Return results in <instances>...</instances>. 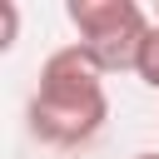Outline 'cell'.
I'll return each mask as SVG.
<instances>
[{
    "mask_svg": "<svg viewBox=\"0 0 159 159\" xmlns=\"http://www.w3.org/2000/svg\"><path fill=\"white\" fill-rule=\"evenodd\" d=\"M154 20H159V10H154Z\"/></svg>",
    "mask_w": 159,
    "mask_h": 159,
    "instance_id": "6",
    "label": "cell"
},
{
    "mask_svg": "<svg viewBox=\"0 0 159 159\" xmlns=\"http://www.w3.org/2000/svg\"><path fill=\"white\" fill-rule=\"evenodd\" d=\"M25 119H30V134L50 149H80L104 129V119H109L104 70L94 65V55L80 40L45 55Z\"/></svg>",
    "mask_w": 159,
    "mask_h": 159,
    "instance_id": "1",
    "label": "cell"
},
{
    "mask_svg": "<svg viewBox=\"0 0 159 159\" xmlns=\"http://www.w3.org/2000/svg\"><path fill=\"white\" fill-rule=\"evenodd\" d=\"M134 159H159V149H144V154H134Z\"/></svg>",
    "mask_w": 159,
    "mask_h": 159,
    "instance_id": "5",
    "label": "cell"
},
{
    "mask_svg": "<svg viewBox=\"0 0 159 159\" xmlns=\"http://www.w3.org/2000/svg\"><path fill=\"white\" fill-rule=\"evenodd\" d=\"M65 15L80 30V45L94 55V65L104 75L134 70L139 65V50H144V35L154 25L134 0H70Z\"/></svg>",
    "mask_w": 159,
    "mask_h": 159,
    "instance_id": "2",
    "label": "cell"
},
{
    "mask_svg": "<svg viewBox=\"0 0 159 159\" xmlns=\"http://www.w3.org/2000/svg\"><path fill=\"white\" fill-rule=\"evenodd\" d=\"M0 25H5V35H0V50H10V45H15V30H20V10H15L10 0H0Z\"/></svg>",
    "mask_w": 159,
    "mask_h": 159,
    "instance_id": "4",
    "label": "cell"
},
{
    "mask_svg": "<svg viewBox=\"0 0 159 159\" xmlns=\"http://www.w3.org/2000/svg\"><path fill=\"white\" fill-rule=\"evenodd\" d=\"M134 75H139L149 89H159V20H154V25H149V35H144V50H139Z\"/></svg>",
    "mask_w": 159,
    "mask_h": 159,
    "instance_id": "3",
    "label": "cell"
}]
</instances>
